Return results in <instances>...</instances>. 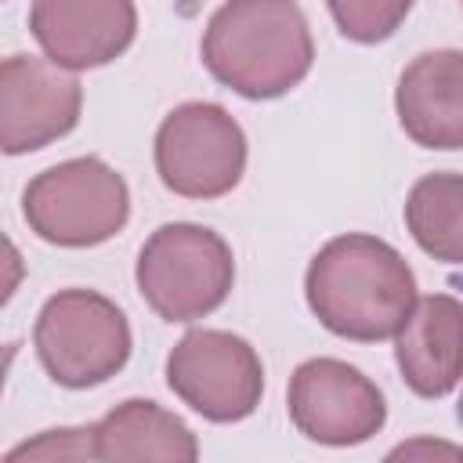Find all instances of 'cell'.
<instances>
[{
	"instance_id": "277c9868",
	"label": "cell",
	"mask_w": 463,
	"mask_h": 463,
	"mask_svg": "<svg viewBox=\"0 0 463 463\" xmlns=\"http://www.w3.org/2000/svg\"><path fill=\"white\" fill-rule=\"evenodd\" d=\"M22 213L43 242L83 250L123 232L130 192L109 163L83 156L36 174L22 195Z\"/></svg>"
},
{
	"instance_id": "7a4b0ae2",
	"label": "cell",
	"mask_w": 463,
	"mask_h": 463,
	"mask_svg": "<svg viewBox=\"0 0 463 463\" xmlns=\"http://www.w3.org/2000/svg\"><path fill=\"white\" fill-rule=\"evenodd\" d=\"M203 61L228 90L268 101L311 72L315 43L297 0H228L206 22Z\"/></svg>"
},
{
	"instance_id": "2e32d148",
	"label": "cell",
	"mask_w": 463,
	"mask_h": 463,
	"mask_svg": "<svg viewBox=\"0 0 463 463\" xmlns=\"http://www.w3.org/2000/svg\"><path fill=\"white\" fill-rule=\"evenodd\" d=\"M83 456H94V427L43 430L36 441H25V445L11 449L4 463H18V459H83Z\"/></svg>"
},
{
	"instance_id": "e0dca14e",
	"label": "cell",
	"mask_w": 463,
	"mask_h": 463,
	"mask_svg": "<svg viewBox=\"0 0 463 463\" xmlns=\"http://www.w3.org/2000/svg\"><path fill=\"white\" fill-rule=\"evenodd\" d=\"M449 286H452V289H459V293H463V275H449ZM456 420H459V423H463V398H459V405H456Z\"/></svg>"
},
{
	"instance_id": "5bb4252c",
	"label": "cell",
	"mask_w": 463,
	"mask_h": 463,
	"mask_svg": "<svg viewBox=\"0 0 463 463\" xmlns=\"http://www.w3.org/2000/svg\"><path fill=\"white\" fill-rule=\"evenodd\" d=\"M416 246L445 264H463V174H427L405 199Z\"/></svg>"
},
{
	"instance_id": "5b68a950",
	"label": "cell",
	"mask_w": 463,
	"mask_h": 463,
	"mask_svg": "<svg viewBox=\"0 0 463 463\" xmlns=\"http://www.w3.org/2000/svg\"><path fill=\"white\" fill-rule=\"evenodd\" d=\"M33 344L47 376L80 391L105 383L127 365L130 326L109 297L94 289H61L43 304Z\"/></svg>"
},
{
	"instance_id": "9c48e42d",
	"label": "cell",
	"mask_w": 463,
	"mask_h": 463,
	"mask_svg": "<svg viewBox=\"0 0 463 463\" xmlns=\"http://www.w3.org/2000/svg\"><path fill=\"white\" fill-rule=\"evenodd\" d=\"M83 90L72 72L47 58L7 54L0 65V148L36 152L80 123Z\"/></svg>"
},
{
	"instance_id": "30bf717a",
	"label": "cell",
	"mask_w": 463,
	"mask_h": 463,
	"mask_svg": "<svg viewBox=\"0 0 463 463\" xmlns=\"http://www.w3.org/2000/svg\"><path fill=\"white\" fill-rule=\"evenodd\" d=\"M29 29L61 69H98L116 61L137 33L134 0H33Z\"/></svg>"
},
{
	"instance_id": "3957f363",
	"label": "cell",
	"mask_w": 463,
	"mask_h": 463,
	"mask_svg": "<svg viewBox=\"0 0 463 463\" xmlns=\"http://www.w3.org/2000/svg\"><path fill=\"white\" fill-rule=\"evenodd\" d=\"M145 304L166 322H195L224 304L235 282L232 246L203 224L174 221L156 228L134 268Z\"/></svg>"
},
{
	"instance_id": "ac0fdd59",
	"label": "cell",
	"mask_w": 463,
	"mask_h": 463,
	"mask_svg": "<svg viewBox=\"0 0 463 463\" xmlns=\"http://www.w3.org/2000/svg\"><path fill=\"white\" fill-rule=\"evenodd\" d=\"M459 4H463V0H459Z\"/></svg>"
},
{
	"instance_id": "4fadbf2b",
	"label": "cell",
	"mask_w": 463,
	"mask_h": 463,
	"mask_svg": "<svg viewBox=\"0 0 463 463\" xmlns=\"http://www.w3.org/2000/svg\"><path fill=\"white\" fill-rule=\"evenodd\" d=\"M94 456L116 463L123 459L192 463L199 456V441L181 416L166 412L156 402L130 398L94 423Z\"/></svg>"
},
{
	"instance_id": "7c38bea8",
	"label": "cell",
	"mask_w": 463,
	"mask_h": 463,
	"mask_svg": "<svg viewBox=\"0 0 463 463\" xmlns=\"http://www.w3.org/2000/svg\"><path fill=\"white\" fill-rule=\"evenodd\" d=\"M394 358L412 394H449L463 376V304L449 293L416 300L398 329Z\"/></svg>"
},
{
	"instance_id": "8fae6325",
	"label": "cell",
	"mask_w": 463,
	"mask_h": 463,
	"mask_svg": "<svg viewBox=\"0 0 463 463\" xmlns=\"http://www.w3.org/2000/svg\"><path fill=\"white\" fill-rule=\"evenodd\" d=\"M402 130L423 148H463V51H423L398 80Z\"/></svg>"
},
{
	"instance_id": "9a60e30c",
	"label": "cell",
	"mask_w": 463,
	"mask_h": 463,
	"mask_svg": "<svg viewBox=\"0 0 463 463\" xmlns=\"http://www.w3.org/2000/svg\"><path fill=\"white\" fill-rule=\"evenodd\" d=\"M326 7L347 40L380 43L405 22L412 0H326Z\"/></svg>"
},
{
	"instance_id": "52a82bcc",
	"label": "cell",
	"mask_w": 463,
	"mask_h": 463,
	"mask_svg": "<svg viewBox=\"0 0 463 463\" xmlns=\"http://www.w3.org/2000/svg\"><path fill=\"white\" fill-rule=\"evenodd\" d=\"M166 383L199 416L235 423L260 405L264 365L242 336L224 329H192L166 358Z\"/></svg>"
},
{
	"instance_id": "ba28073f",
	"label": "cell",
	"mask_w": 463,
	"mask_h": 463,
	"mask_svg": "<svg viewBox=\"0 0 463 463\" xmlns=\"http://www.w3.org/2000/svg\"><path fill=\"white\" fill-rule=\"evenodd\" d=\"M289 420L318 445H362L383 420L380 387L340 358H311L289 376Z\"/></svg>"
},
{
	"instance_id": "6da1fadb",
	"label": "cell",
	"mask_w": 463,
	"mask_h": 463,
	"mask_svg": "<svg viewBox=\"0 0 463 463\" xmlns=\"http://www.w3.org/2000/svg\"><path fill=\"white\" fill-rule=\"evenodd\" d=\"M307 307L315 318L358 344L387 340L416 304V279L405 257L376 235H336L307 264Z\"/></svg>"
},
{
	"instance_id": "8992f818",
	"label": "cell",
	"mask_w": 463,
	"mask_h": 463,
	"mask_svg": "<svg viewBox=\"0 0 463 463\" xmlns=\"http://www.w3.org/2000/svg\"><path fill=\"white\" fill-rule=\"evenodd\" d=\"M156 170L174 195H228L246 170V134L221 105L184 101L156 130Z\"/></svg>"
}]
</instances>
